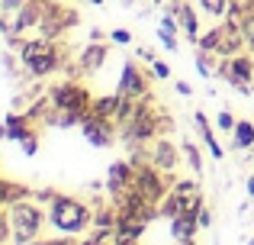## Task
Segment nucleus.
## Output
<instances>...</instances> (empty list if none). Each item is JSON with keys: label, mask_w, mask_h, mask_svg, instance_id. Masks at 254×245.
<instances>
[{"label": "nucleus", "mask_w": 254, "mask_h": 245, "mask_svg": "<svg viewBox=\"0 0 254 245\" xmlns=\"http://www.w3.org/2000/svg\"><path fill=\"white\" fill-rule=\"evenodd\" d=\"M45 210H49V226L58 236H81L93 226V207L77 200V197L55 194Z\"/></svg>", "instance_id": "nucleus-1"}, {"label": "nucleus", "mask_w": 254, "mask_h": 245, "mask_svg": "<svg viewBox=\"0 0 254 245\" xmlns=\"http://www.w3.org/2000/svg\"><path fill=\"white\" fill-rule=\"evenodd\" d=\"M6 213H10L13 226V245H32L36 239H42V229L49 226V210H42L36 197L13 203Z\"/></svg>", "instance_id": "nucleus-2"}, {"label": "nucleus", "mask_w": 254, "mask_h": 245, "mask_svg": "<svg viewBox=\"0 0 254 245\" xmlns=\"http://www.w3.org/2000/svg\"><path fill=\"white\" fill-rule=\"evenodd\" d=\"M123 139H126V145L129 142H138V145H148V142H155L158 136H161V110L155 107V97H142L138 100V107H135V113H132V120L123 126Z\"/></svg>", "instance_id": "nucleus-3"}, {"label": "nucleus", "mask_w": 254, "mask_h": 245, "mask_svg": "<svg viewBox=\"0 0 254 245\" xmlns=\"http://www.w3.org/2000/svg\"><path fill=\"white\" fill-rule=\"evenodd\" d=\"M49 103L55 110H62V113H74V116H81V120H84V116L90 113V107H93V94L84 87L81 81L68 78V81L49 87Z\"/></svg>", "instance_id": "nucleus-4"}, {"label": "nucleus", "mask_w": 254, "mask_h": 245, "mask_svg": "<svg viewBox=\"0 0 254 245\" xmlns=\"http://www.w3.org/2000/svg\"><path fill=\"white\" fill-rule=\"evenodd\" d=\"M216 75H222L238 94H251V84H254V55L248 52H238L232 58H219L216 65Z\"/></svg>", "instance_id": "nucleus-5"}, {"label": "nucleus", "mask_w": 254, "mask_h": 245, "mask_svg": "<svg viewBox=\"0 0 254 245\" xmlns=\"http://www.w3.org/2000/svg\"><path fill=\"white\" fill-rule=\"evenodd\" d=\"M132 187L142 190V194L148 197L151 203H161L164 197L171 194L174 177H171V174H164V171H158L151 162H145V164H135V184H132Z\"/></svg>", "instance_id": "nucleus-6"}, {"label": "nucleus", "mask_w": 254, "mask_h": 245, "mask_svg": "<svg viewBox=\"0 0 254 245\" xmlns=\"http://www.w3.org/2000/svg\"><path fill=\"white\" fill-rule=\"evenodd\" d=\"M77 23V13L71 6H64L62 0H45V13H42V23H39V32L42 39H58Z\"/></svg>", "instance_id": "nucleus-7"}, {"label": "nucleus", "mask_w": 254, "mask_h": 245, "mask_svg": "<svg viewBox=\"0 0 254 245\" xmlns=\"http://www.w3.org/2000/svg\"><path fill=\"white\" fill-rule=\"evenodd\" d=\"M116 132H119L116 120H103V116H93V113H87L81 120V136L93 149H110L116 142Z\"/></svg>", "instance_id": "nucleus-8"}, {"label": "nucleus", "mask_w": 254, "mask_h": 245, "mask_svg": "<svg viewBox=\"0 0 254 245\" xmlns=\"http://www.w3.org/2000/svg\"><path fill=\"white\" fill-rule=\"evenodd\" d=\"M180 155H184V149H180L177 142H171L168 136H158L155 142L148 145V162L155 164L158 171H164V174H174V171H177Z\"/></svg>", "instance_id": "nucleus-9"}, {"label": "nucleus", "mask_w": 254, "mask_h": 245, "mask_svg": "<svg viewBox=\"0 0 254 245\" xmlns=\"http://www.w3.org/2000/svg\"><path fill=\"white\" fill-rule=\"evenodd\" d=\"M116 94L135 97V100H142V97L151 94V81H148V75L142 71V65H135V62H126L123 65V75H119Z\"/></svg>", "instance_id": "nucleus-10"}, {"label": "nucleus", "mask_w": 254, "mask_h": 245, "mask_svg": "<svg viewBox=\"0 0 254 245\" xmlns=\"http://www.w3.org/2000/svg\"><path fill=\"white\" fill-rule=\"evenodd\" d=\"M132 184H135V164L132 162H113L110 168H106V194H110L113 200H119Z\"/></svg>", "instance_id": "nucleus-11"}, {"label": "nucleus", "mask_w": 254, "mask_h": 245, "mask_svg": "<svg viewBox=\"0 0 254 245\" xmlns=\"http://www.w3.org/2000/svg\"><path fill=\"white\" fill-rule=\"evenodd\" d=\"M106 58H110V49H106L103 42H90L81 49V55H77V65H74V75L77 78H87L93 75V71H100L106 65Z\"/></svg>", "instance_id": "nucleus-12"}, {"label": "nucleus", "mask_w": 254, "mask_h": 245, "mask_svg": "<svg viewBox=\"0 0 254 245\" xmlns=\"http://www.w3.org/2000/svg\"><path fill=\"white\" fill-rule=\"evenodd\" d=\"M64 65V55H62V49H52V52H45V55H36V58H29V62H23V71L29 78H49V75H55L58 68Z\"/></svg>", "instance_id": "nucleus-13"}, {"label": "nucleus", "mask_w": 254, "mask_h": 245, "mask_svg": "<svg viewBox=\"0 0 254 245\" xmlns=\"http://www.w3.org/2000/svg\"><path fill=\"white\" fill-rule=\"evenodd\" d=\"M168 13H174V16L180 19V32H184V36L190 39L193 45H196V42H199V19H196V10H193L187 0H184V3H180V0H174V3L168 6Z\"/></svg>", "instance_id": "nucleus-14"}, {"label": "nucleus", "mask_w": 254, "mask_h": 245, "mask_svg": "<svg viewBox=\"0 0 254 245\" xmlns=\"http://www.w3.org/2000/svg\"><path fill=\"white\" fill-rule=\"evenodd\" d=\"M245 49H248V42H245L242 29L222 23V39H219V49L212 52V55L216 58H232V55H238V52H245Z\"/></svg>", "instance_id": "nucleus-15"}, {"label": "nucleus", "mask_w": 254, "mask_h": 245, "mask_svg": "<svg viewBox=\"0 0 254 245\" xmlns=\"http://www.w3.org/2000/svg\"><path fill=\"white\" fill-rule=\"evenodd\" d=\"M3 123H6V139H10V142H26V139L39 136V132L32 129L36 120H29L26 113H6Z\"/></svg>", "instance_id": "nucleus-16"}, {"label": "nucleus", "mask_w": 254, "mask_h": 245, "mask_svg": "<svg viewBox=\"0 0 254 245\" xmlns=\"http://www.w3.org/2000/svg\"><path fill=\"white\" fill-rule=\"evenodd\" d=\"M193 123H196V129H199V139H203V145L209 149L212 162H222L225 149L219 145V139H216V132H212V126H209V120H206V113H203V110H193Z\"/></svg>", "instance_id": "nucleus-17"}, {"label": "nucleus", "mask_w": 254, "mask_h": 245, "mask_svg": "<svg viewBox=\"0 0 254 245\" xmlns=\"http://www.w3.org/2000/svg\"><path fill=\"white\" fill-rule=\"evenodd\" d=\"M42 13H45V0H26V3L16 10V29H19V32L39 29V23H42Z\"/></svg>", "instance_id": "nucleus-18"}, {"label": "nucleus", "mask_w": 254, "mask_h": 245, "mask_svg": "<svg viewBox=\"0 0 254 245\" xmlns=\"http://www.w3.org/2000/svg\"><path fill=\"white\" fill-rule=\"evenodd\" d=\"M32 194H36V190H29L26 184H19V181H10V177H0V207H6V210H10L13 203H19V200H29Z\"/></svg>", "instance_id": "nucleus-19"}, {"label": "nucleus", "mask_w": 254, "mask_h": 245, "mask_svg": "<svg viewBox=\"0 0 254 245\" xmlns=\"http://www.w3.org/2000/svg\"><path fill=\"white\" fill-rule=\"evenodd\" d=\"M145 229H148V220H142V216H129V213H119V223H116V236H119V239L138 242L145 236Z\"/></svg>", "instance_id": "nucleus-20"}, {"label": "nucleus", "mask_w": 254, "mask_h": 245, "mask_svg": "<svg viewBox=\"0 0 254 245\" xmlns=\"http://www.w3.org/2000/svg\"><path fill=\"white\" fill-rule=\"evenodd\" d=\"M199 233V223H196V213H180L171 220V239L174 242H184V239H196Z\"/></svg>", "instance_id": "nucleus-21"}, {"label": "nucleus", "mask_w": 254, "mask_h": 245, "mask_svg": "<svg viewBox=\"0 0 254 245\" xmlns=\"http://www.w3.org/2000/svg\"><path fill=\"white\" fill-rule=\"evenodd\" d=\"M251 145H254V123L251 120H238L235 129H232V149L248 152Z\"/></svg>", "instance_id": "nucleus-22"}, {"label": "nucleus", "mask_w": 254, "mask_h": 245, "mask_svg": "<svg viewBox=\"0 0 254 245\" xmlns=\"http://www.w3.org/2000/svg\"><path fill=\"white\" fill-rule=\"evenodd\" d=\"M116 223H119V210H116V203H110V207L93 210V226L90 229H110V233H116Z\"/></svg>", "instance_id": "nucleus-23"}, {"label": "nucleus", "mask_w": 254, "mask_h": 245, "mask_svg": "<svg viewBox=\"0 0 254 245\" xmlns=\"http://www.w3.org/2000/svg\"><path fill=\"white\" fill-rule=\"evenodd\" d=\"M116 103H119V94H110V97H93L90 113H93V116H103V120H113V116H116Z\"/></svg>", "instance_id": "nucleus-24"}, {"label": "nucleus", "mask_w": 254, "mask_h": 245, "mask_svg": "<svg viewBox=\"0 0 254 245\" xmlns=\"http://www.w3.org/2000/svg\"><path fill=\"white\" fill-rule=\"evenodd\" d=\"M180 149H184V158H187V164H190V171L199 177V171H203V152H199L196 142H190L187 136H184V142H180Z\"/></svg>", "instance_id": "nucleus-25"}, {"label": "nucleus", "mask_w": 254, "mask_h": 245, "mask_svg": "<svg viewBox=\"0 0 254 245\" xmlns=\"http://www.w3.org/2000/svg\"><path fill=\"white\" fill-rule=\"evenodd\" d=\"M219 39H222V26H212L209 32H203V36H199V42H196V49H203V52H216L219 49Z\"/></svg>", "instance_id": "nucleus-26"}, {"label": "nucleus", "mask_w": 254, "mask_h": 245, "mask_svg": "<svg viewBox=\"0 0 254 245\" xmlns=\"http://www.w3.org/2000/svg\"><path fill=\"white\" fill-rule=\"evenodd\" d=\"M193 62H196V75L203 78V81H209L212 75H216V65L209 62V52H203V49H196V58H193Z\"/></svg>", "instance_id": "nucleus-27"}, {"label": "nucleus", "mask_w": 254, "mask_h": 245, "mask_svg": "<svg viewBox=\"0 0 254 245\" xmlns=\"http://www.w3.org/2000/svg\"><path fill=\"white\" fill-rule=\"evenodd\" d=\"M196 3L209 16H225V10H229V0H196Z\"/></svg>", "instance_id": "nucleus-28"}, {"label": "nucleus", "mask_w": 254, "mask_h": 245, "mask_svg": "<svg viewBox=\"0 0 254 245\" xmlns=\"http://www.w3.org/2000/svg\"><path fill=\"white\" fill-rule=\"evenodd\" d=\"M242 36H245V42H248V49L254 52V3L248 6V13H245V19H242Z\"/></svg>", "instance_id": "nucleus-29"}, {"label": "nucleus", "mask_w": 254, "mask_h": 245, "mask_svg": "<svg viewBox=\"0 0 254 245\" xmlns=\"http://www.w3.org/2000/svg\"><path fill=\"white\" fill-rule=\"evenodd\" d=\"M235 116H232V110H219V116H216V126H219V132H229L232 136V129H235Z\"/></svg>", "instance_id": "nucleus-30"}, {"label": "nucleus", "mask_w": 254, "mask_h": 245, "mask_svg": "<svg viewBox=\"0 0 254 245\" xmlns=\"http://www.w3.org/2000/svg\"><path fill=\"white\" fill-rule=\"evenodd\" d=\"M171 190H177V194H193V190H199V181L196 177H177Z\"/></svg>", "instance_id": "nucleus-31"}, {"label": "nucleus", "mask_w": 254, "mask_h": 245, "mask_svg": "<svg viewBox=\"0 0 254 245\" xmlns=\"http://www.w3.org/2000/svg\"><path fill=\"white\" fill-rule=\"evenodd\" d=\"M158 42H161L168 52H177V49H180V42H177V32H168V29H161V26H158Z\"/></svg>", "instance_id": "nucleus-32"}, {"label": "nucleus", "mask_w": 254, "mask_h": 245, "mask_svg": "<svg viewBox=\"0 0 254 245\" xmlns=\"http://www.w3.org/2000/svg\"><path fill=\"white\" fill-rule=\"evenodd\" d=\"M151 78H158V81H168V78H171V65H168V62H158V58H155V62H151Z\"/></svg>", "instance_id": "nucleus-33"}, {"label": "nucleus", "mask_w": 254, "mask_h": 245, "mask_svg": "<svg viewBox=\"0 0 254 245\" xmlns=\"http://www.w3.org/2000/svg\"><path fill=\"white\" fill-rule=\"evenodd\" d=\"M158 26H161V29H168V32H180V19L174 16V13H164V16L158 19Z\"/></svg>", "instance_id": "nucleus-34"}, {"label": "nucleus", "mask_w": 254, "mask_h": 245, "mask_svg": "<svg viewBox=\"0 0 254 245\" xmlns=\"http://www.w3.org/2000/svg\"><path fill=\"white\" fill-rule=\"evenodd\" d=\"M196 223H199V229H209V226H212V210L206 207V203L196 210Z\"/></svg>", "instance_id": "nucleus-35"}, {"label": "nucleus", "mask_w": 254, "mask_h": 245, "mask_svg": "<svg viewBox=\"0 0 254 245\" xmlns=\"http://www.w3.org/2000/svg\"><path fill=\"white\" fill-rule=\"evenodd\" d=\"M110 39H113L116 45H129V42H132V32H129V29H113Z\"/></svg>", "instance_id": "nucleus-36"}, {"label": "nucleus", "mask_w": 254, "mask_h": 245, "mask_svg": "<svg viewBox=\"0 0 254 245\" xmlns=\"http://www.w3.org/2000/svg\"><path fill=\"white\" fill-rule=\"evenodd\" d=\"M19 145H23V155H36V152H39V136H32V139H26V142H19Z\"/></svg>", "instance_id": "nucleus-37"}, {"label": "nucleus", "mask_w": 254, "mask_h": 245, "mask_svg": "<svg viewBox=\"0 0 254 245\" xmlns=\"http://www.w3.org/2000/svg\"><path fill=\"white\" fill-rule=\"evenodd\" d=\"M23 3H26V0H0V10H3V13H16Z\"/></svg>", "instance_id": "nucleus-38"}, {"label": "nucleus", "mask_w": 254, "mask_h": 245, "mask_svg": "<svg viewBox=\"0 0 254 245\" xmlns=\"http://www.w3.org/2000/svg\"><path fill=\"white\" fill-rule=\"evenodd\" d=\"M174 90H177L180 97H190V94H193V87H190L187 81H177V84H174Z\"/></svg>", "instance_id": "nucleus-39"}, {"label": "nucleus", "mask_w": 254, "mask_h": 245, "mask_svg": "<svg viewBox=\"0 0 254 245\" xmlns=\"http://www.w3.org/2000/svg\"><path fill=\"white\" fill-rule=\"evenodd\" d=\"M138 58H145V62H155V52H151V49H145V45H138Z\"/></svg>", "instance_id": "nucleus-40"}, {"label": "nucleus", "mask_w": 254, "mask_h": 245, "mask_svg": "<svg viewBox=\"0 0 254 245\" xmlns=\"http://www.w3.org/2000/svg\"><path fill=\"white\" fill-rule=\"evenodd\" d=\"M90 42H103V32H100V29H90Z\"/></svg>", "instance_id": "nucleus-41"}, {"label": "nucleus", "mask_w": 254, "mask_h": 245, "mask_svg": "<svg viewBox=\"0 0 254 245\" xmlns=\"http://www.w3.org/2000/svg\"><path fill=\"white\" fill-rule=\"evenodd\" d=\"M113 245H138V242H132V239H119V236H116V239H113Z\"/></svg>", "instance_id": "nucleus-42"}, {"label": "nucleus", "mask_w": 254, "mask_h": 245, "mask_svg": "<svg viewBox=\"0 0 254 245\" xmlns=\"http://www.w3.org/2000/svg\"><path fill=\"white\" fill-rule=\"evenodd\" d=\"M245 187H248V197H254V174L248 177V184H245Z\"/></svg>", "instance_id": "nucleus-43"}, {"label": "nucleus", "mask_w": 254, "mask_h": 245, "mask_svg": "<svg viewBox=\"0 0 254 245\" xmlns=\"http://www.w3.org/2000/svg\"><path fill=\"white\" fill-rule=\"evenodd\" d=\"M0 139H6V123H0Z\"/></svg>", "instance_id": "nucleus-44"}, {"label": "nucleus", "mask_w": 254, "mask_h": 245, "mask_svg": "<svg viewBox=\"0 0 254 245\" xmlns=\"http://www.w3.org/2000/svg\"><path fill=\"white\" fill-rule=\"evenodd\" d=\"M177 245H196V239H184V242H177Z\"/></svg>", "instance_id": "nucleus-45"}, {"label": "nucleus", "mask_w": 254, "mask_h": 245, "mask_svg": "<svg viewBox=\"0 0 254 245\" xmlns=\"http://www.w3.org/2000/svg\"><path fill=\"white\" fill-rule=\"evenodd\" d=\"M77 245H97V242H93V239H84V242H77Z\"/></svg>", "instance_id": "nucleus-46"}, {"label": "nucleus", "mask_w": 254, "mask_h": 245, "mask_svg": "<svg viewBox=\"0 0 254 245\" xmlns=\"http://www.w3.org/2000/svg\"><path fill=\"white\" fill-rule=\"evenodd\" d=\"M87 3H93V6H100V3H103V0H87Z\"/></svg>", "instance_id": "nucleus-47"}, {"label": "nucleus", "mask_w": 254, "mask_h": 245, "mask_svg": "<svg viewBox=\"0 0 254 245\" xmlns=\"http://www.w3.org/2000/svg\"><path fill=\"white\" fill-rule=\"evenodd\" d=\"M0 220H3V207H0Z\"/></svg>", "instance_id": "nucleus-48"}, {"label": "nucleus", "mask_w": 254, "mask_h": 245, "mask_svg": "<svg viewBox=\"0 0 254 245\" xmlns=\"http://www.w3.org/2000/svg\"><path fill=\"white\" fill-rule=\"evenodd\" d=\"M248 245H254V239H248Z\"/></svg>", "instance_id": "nucleus-49"}, {"label": "nucleus", "mask_w": 254, "mask_h": 245, "mask_svg": "<svg viewBox=\"0 0 254 245\" xmlns=\"http://www.w3.org/2000/svg\"><path fill=\"white\" fill-rule=\"evenodd\" d=\"M62 3H64V0H62Z\"/></svg>", "instance_id": "nucleus-50"}, {"label": "nucleus", "mask_w": 254, "mask_h": 245, "mask_svg": "<svg viewBox=\"0 0 254 245\" xmlns=\"http://www.w3.org/2000/svg\"><path fill=\"white\" fill-rule=\"evenodd\" d=\"M248 3H251V0H248Z\"/></svg>", "instance_id": "nucleus-51"}]
</instances>
